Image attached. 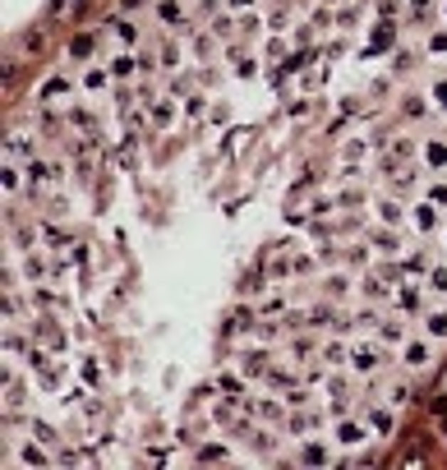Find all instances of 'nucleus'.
I'll return each mask as SVG.
<instances>
[{"label": "nucleus", "mask_w": 447, "mask_h": 470, "mask_svg": "<svg viewBox=\"0 0 447 470\" xmlns=\"http://www.w3.org/2000/svg\"><path fill=\"white\" fill-rule=\"evenodd\" d=\"M203 5H212V0H203Z\"/></svg>", "instance_id": "16"}, {"label": "nucleus", "mask_w": 447, "mask_h": 470, "mask_svg": "<svg viewBox=\"0 0 447 470\" xmlns=\"http://www.w3.org/2000/svg\"><path fill=\"white\" fill-rule=\"evenodd\" d=\"M374 429H378V434H392V415H387V410H378V415H374Z\"/></svg>", "instance_id": "8"}, {"label": "nucleus", "mask_w": 447, "mask_h": 470, "mask_svg": "<svg viewBox=\"0 0 447 470\" xmlns=\"http://www.w3.org/2000/svg\"><path fill=\"white\" fill-rule=\"evenodd\" d=\"M93 46H97V42H93V37H88V33H83V37H74V56H88V51H93Z\"/></svg>", "instance_id": "9"}, {"label": "nucleus", "mask_w": 447, "mask_h": 470, "mask_svg": "<svg viewBox=\"0 0 447 470\" xmlns=\"http://www.w3.org/2000/svg\"><path fill=\"white\" fill-rule=\"evenodd\" d=\"M134 5H139V0H125V9H134Z\"/></svg>", "instance_id": "14"}, {"label": "nucleus", "mask_w": 447, "mask_h": 470, "mask_svg": "<svg viewBox=\"0 0 447 470\" xmlns=\"http://www.w3.org/2000/svg\"><path fill=\"white\" fill-rule=\"evenodd\" d=\"M300 456H305L309 466H318V461H323V447H305V452H300Z\"/></svg>", "instance_id": "11"}, {"label": "nucleus", "mask_w": 447, "mask_h": 470, "mask_svg": "<svg viewBox=\"0 0 447 470\" xmlns=\"http://www.w3.org/2000/svg\"><path fill=\"white\" fill-rule=\"evenodd\" d=\"M415 221H420V231H429L438 217H433V208H415Z\"/></svg>", "instance_id": "5"}, {"label": "nucleus", "mask_w": 447, "mask_h": 470, "mask_svg": "<svg viewBox=\"0 0 447 470\" xmlns=\"http://www.w3.org/2000/svg\"><path fill=\"white\" fill-rule=\"evenodd\" d=\"M111 74H115V78H125V74H134V61H130V56H120V61H115V65H111Z\"/></svg>", "instance_id": "6"}, {"label": "nucleus", "mask_w": 447, "mask_h": 470, "mask_svg": "<svg viewBox=\"0 0 447 470\" xmlns=\"http://www.w3.org/2000/svg\"><path fill=\"white\" fill-rule=\"evenodd\" d=\"M157 19H162V24H184V9L176 5V0H162V5H157Z\"/></svg>", "instance_id": "1"}, {"label": "nucleus", "mask_w": 447, "mask_h": 470, "mask_svg": "<svg viewBox=\"0 0 447 470\" xmlns=\"http://www.w3.org/2000/svg\"><path fill=\"white\" fill-rule=\"evenodd\" d=\"M429 162H438V166L447 162V148H443V143H429Z\"/></svg>", "instance_id": "10"}, {"label": "nucleus", "mask_w": 447, "mask_h": 470, "mask_svg": "<svg viewBox=\"0 0 447 470\" xmlns=\"http://www.w3.org/2000/svg\"><path fill=\"white\" fill-rule=\"evenodd\" d=\"M406 360H411V365H424V360H429V350H424V346H411V355H406Z\"/></svg>", "instance_id": "12"}, {"label": "nucleus", "mask_w": 447, "mask_h": 470, "mask_svg": "<svg viewBox=\"0 0 447 470\" xmlns=\"http://www.w3.org/2000/svg\"><path fill=\"white\" fill-rule=\"evenodd\" d=\"M429 332H433V337H447V313H433V318H429Z\"/></svg>", "instance_id": "7"}, {"label": "nucleus", "mask_w": 447, "mask_h": 470, "mask_svg": "<svg viewBox=\"0 0 447 470\" xmlns=\"http://www.w3.org/2000/svg\"><path fill=\"white\" fill-rule=\"evenodd\" d=\"M396 42V28L392 24H378V33H374V46H392Z\"/></svg>", "instance_id": "4"}, {"label": "nucleus", "mask_w": 447, "mask_h": 470, "mask_svg": "<svg viewBox=\"0 0 447 470\" xmlns=\"http://www.w3.org/2000/svg\"><path fill=\"white\" fill-rule=\"evenodd\" d=\"M374 365H378V355H374L369 346H359V350H355V369H359V374H369Z\"/></svg>", "instance_id": "2"}, {"label": "nucleus", "mask_w": 447, "mask_h": 470, "mask_svg": "<svg viewBox=\"0 0 447 470\" xmlns=\"http://www.w3.org/2000/svg\"><path fill=\"white\" fill-rule=\"evenodd\" d=\"M337 438H342V443L351 447V443H359V438H364V429H359V424H351V419H346V424L337 429Z\"/></svg>", "instance_id": "3"}, {"label": "nucleus", "mask_w": 447, "mask_h": 470, "mask_svg": "<svg viewBox=\"0 0 447 470\" xmlns=\"http://www.w3.org/2000/svg\"><path fill=\"white\" fill-rule=\"evenodd\" d=\"M415 5H429V0H415Z\"/></svg>", "instance_id": "15"}, {"label": "nucleus", "mask_w": 447, "mask_h": 470, "mask_svg": "<svg viewBox=\"0 0 447 470\" xmlns=\"http://www.w3.org/2000/svg\"><path fill=\"white\" fill-rule=\"evenodd\" d=\"M433 291H447V272H433Z\"/></svg>", "instance_id": "13"}]
</instances>
